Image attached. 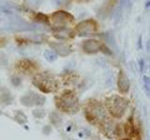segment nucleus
<instances>
[{
  "label": "nucleus",
  "mask_w": 150,
  "mask_h": 140,
  "mask_svg": "<svg viewBox=\"0 0 150 140\" xmlns=\"http://www.w3.org/2000/svg\"><path fill=\"white\" fill-rule=\"evenodd\" d=\"M142 48V36H140L138 37V49Z\"/></svg>",
  "instance_id": "nucleus-15"
},
{
  "label": "nucleus",
  "mask_w": 150,
  "mask_h": 140,
  "mask_svg": "<svg viewBox=\"0 0 150 140\" xmlns=\"http://www.w3.org/2000/svg\"><path fill=\"white\" fill-rule=\"evenodd\" d=\"M87 119L94 123H103L106 116L103 106L97 101L89 103L86 109Z\"/></svg>",
  "instance_id": "nucleus-4"
},
{
  "label": "nucleus",
  "mask_w": 150,
  "mask_h": 140,
  "mask_svg": "<svg viewBox=\"0 0 150 140\" xmlns=\"http://www.w3.org/2000/svg\"><path fill=\"white\" fill-rule=\"evenodd\" d=\"M121 140H129V139H121Z\"/></svg>",
  "instance_id": "nucleus-16"
},
{
  "label": "nucleus",
  "mask_w": 150,
  "mask_h": 140,
  "mask_svg": "<svg viewBox=\"0 0 150 140\" xmlns=\"http://www.w3.org/2000/svg\"><path fill=\"white\" fill-rule=\"evenodd\" d=\"M71 14L66 11H56L51 15V22L56 31L68 29V26L73 22Z\"/></svg>",
  "instance_id": "nucleus-3"
},
{
  "label": "nucleus",
  "mask_w": 150,
  "mask_h": 140,
  "mask_svg": "<svg viewBox=\"0 0 150 140\" xmlns=\"http://www.w3.org/2000/svg\"><path fill=\"white\" fill-rule=\"evenodd\" d=\"M129 106V101L120 95H112L106 99V107L114 118H122Z\"/></svg>",
  "instance_id": "nucleus-1"
},
{
  "label": "nucleus",
  "mask_w": 150,
  "mask_h": 140,
  "mask_svg": "<svg viewBox=\"0 0 150 140\" xmlns=\"http://www.w3.org/2000/svg\"><path fill=\"white\" fill-rule=\"evenodd\" d=\"M98 27V23L94 20H86L79 22L75 30L79 36H88L95 34Z\"/></svg>",
  "instance_id": "nucleus-5"
},
{
  "label": "nucleus",
  "mask_w": 150,
  "mask_h": 140,
  "mask_svg": "<svg viewBox=\"0 0 150 140\" xmlns=\"http://www.w3.org/2000/svg\"><path fill=\"white\" fill-rule=\"evenodd\" d=\"M130 7H131V0H120L119 7L117 8L118 13H116V18L118 19L122 15V12H123L125 9L130 8Z\"/></svg>",
  "instance_id": "nucleus-11"
},
{
  "label": "nucleus",
  "mask_w": 150,
  "mask_h": 140,
  "mask_svg": "<svg viewBox=\"0 0 150 140\" xmlns=\"http://www.w3.org/2000/svg\"><path fill=\"white\" fill-rule=\"evenodd\" d=\"M45 57L47 60L50 61V62H53V61H54L56 59V54L53 50H47L45 52Z\"/></svg>",
  "instance_id": "nucleus-13"
},
{
  "label": "nucleus",
  "mask_w": 150,
  "mask_h": 140,
  "mask_svg": "<svg viewBox=\"0 0 150 140\" xmlns=\"http://www.w3.org/2000/svg\"><path fill=\"white\" fill-rule=\"evenodd\" d=\"M115 4H116L115 0H108L107 3L104 5V6H102L101 11L98 12V16H100V18L107 17L112 12V8H114V6H115Z\"/></svg>",
  "instance_id": "nucleus-10"
},
{
  "label": "nucleus",
  "mask_w": 150,
  "mask_h": 140,
  "mask_svg": "<svg viewBox=\"0 0 150 140\" xmlns=\"http://www.w3.org/2000/svg\"><path fill=\"white\" fill-rule=\"evenodd\" d=\"M37 81L39 83H35V84H37L44 92H52L55 90V81L53 78H47L45 76H41L39 77V78L35 79V82Z\"/></svg>",
  "instance_id": "nucleus-8"
},
{
  "label": "nucleus",
  "mask_w": 150,
  "mask_h": 140,
  "mask_svg": "<svg viewBox=\"0 0 150 140\" xmlns=\"http://www.w3.org/2000/svg\"><path fill=\"white\" fill-rule=\"evenodd\" d=\"M59 107L67 113H76L79 110V102L77 97L71 92H67L59 99Z\"/></svg>",
  "instance_id": "nucleus-2"
},
{
  "label": "nucleus",
  "mask_w": 150,
  "mask_h": 140,
  "mask_svg": "<svg viewBox=\"0 0 150 140\" xmlns=\"http://www.w3.org/2000/svg\"><path fill=\"white\" fill-rule=\"evenodd\" d=\"M117 89L120 93L122 94H126L128 93L130 89V82L128 76L120 70L118 75H117Z\"/></svg>",
  "instance_id": "nucleus-6"
},
{
  "label": "nucleus",
  "mask_w": 150,
  "mask_h": 140,
  "mask_svg": "<svg viewBox=\"0 0 150 140\" xmlns=\"http://www.w3.org/2000/svg\"><path fill=\"white\" fill-rule=\"evenodd\" d=\"M101 36L103 37V38H104L105 42L110 47H112V48H114V49L116 48V44H115L116 42H115V36H112L111 33H109V32L104 33V34H103Z\"/></svg>",
  "instance_id": "nucleus-12"
},
{
  "label": "nucleus",
  "mask_w": 150,
  "mask_h": 140,
  "mask_svg": "<svg viewBox=\"0 0 150 140\" xmlns=\"http://www.w3.org/2000/svg\"><path fill=\"white\" fill-rule=\"evenodd\" d=\"M139 66H140V71L143 73L144 70V59L139 60Z\"/></svg>",
  "instance_id": "nucleus-14"
},
{
  "label": "nucleus",
  "mask_w": 150,
  "mask_h": 140,
  "mask_svg": "<svg viewBox=\"0 0 150 140\" xmlns=\"http://www.w3.org/2000/svg\"><path fill=\"white\" fill-rule=\"evenodd\" d=\"M102 45L103 44L100 43V42L97 39H87L83 42L82 48L84 52L89 53V54H93V53H97L98 51L101 50Z\"/></svg>",
  "instance_id": "nucleus-7"
},
{
  "label": "nucleus",
  "mask_w": 150,
  "mask_h": 140,
  "mask_svg": "<svg viewBox=\"0 0 150 140\" xmlns=\"http://www.w3.org/2000/svg\"><path fill=\"white\" fill-rule=\"evenodd\" d=\"M52 47L56 53H58L61 56H68L71 52V48L69 44L66 43H54L52 44Z\"/></svg>",
  "instance_id": "nucleus-9"
}]
</instances>
